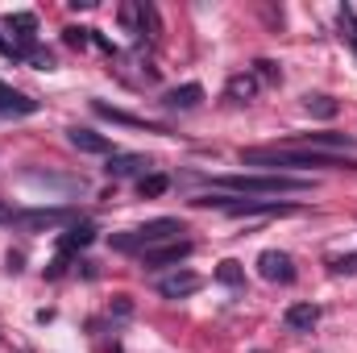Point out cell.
<instances>
[{
	"label": "cell",
	"mask_w": 357,
	"mask_h": 353,
	"mask_svg": "<svg viewBox=\"0 0 357 353\" xmlns=\"http://www.w3.org/2000/svg\"><path fill=\"white\" fill-rule=\"evenodd\" d=\"M245 167H354L341 154H320V150H295V146H270V150H241Z\"/></svg>",
	"instance_id": "6da1fadb"
},
{
	"label": "cell",
	"mask_w": 357,
	"mask_h": 353,
	"mask_svg": "<svg viewBox=\"0 0 357 353\" xmlns=\"http://www.w3.org/2000/svg\"><path fill=\"white\" fill-rule=\"evenodd\" d=\"M225 191L237 195H282V191H312V179L303 175H282V171H266V175H220L212 179Z\"/></svg>",
	"instance_id": "7a4b0ae2"
},
{
	"label": "cell",
	"mask_w": 357,
	"mask_h": 353,
	"mask_svg": "<svg viewBox=\"0 0 357 353\" xmlns=\"http://www.w3.org/2000/svg\"><path fill=\"white\" fill-rule=\"evenodd\" d=\"M178 233H183V225H178L175 216H158V220H150V225H142V229L112 233V250H116V254H146V250H154V246L178 241Z\"/></svg>",
	"instance_id": "3957f363"
},
{
	"label": "cell",
	"mask_w": 357,
	"mask_h": 353,
	"mask_svg": "<svg viewBox=\"0 0 357 353\" xmlns=\"http://www.w3.org/2000/svg\"><path fill=\"white\" fill-rule=\"evenodd\" d=\"M195 204L220 208L225 216H287V212H295L291 204H278V200H237V195H199Z\"/></svg>",
	"instance_id": "277c9868"
},
{
	"label": "cell",
	"mask_w": 357,
	"mask_h": 353,
	"mask_svg": "<svg viewBox=\"0 0 357 353\" xmlns=\"http://www.w3.org/2000/svg\"><path fill=\"white\" fill-rule=\"evenodd\" d=\"M4 29L13 33V59H29V50L38 46V17L33 13H8Z\"/></svg>",
	"instance_id": "5b68a950"
},
{
	"label": "cell",
	"mask_w": 357,
	"mask_h": 353,
	"mask_svg": "<svg viewBox=\"0 0 357 353\" xmlns=\"http://www.w3.org/2000/svg\"><path fill=\"white\" fill-rule=\"evenodd\" d=\"M71 220V208H29V212H17L13 225L17 229H29V233H42V229H59Z\"/></svg>",
	"instance_id": "8992f818"
},
{
	"label": "cell",
	"mask_w": 357,
	"mask_h": 353,
	"mask_svg": "<svg viewBox=\"0 0 357 353\" xmlns=\"http://www.w3.org/2000/svg\"><path fill=\"white\" fill-rule=\"evenodd\" d=\"M191 250H195V246L178 237V241H167V246H154V250H146V254H142V266H146V270L178 266V262H187V258H191Z\"/></svg>",
	"instance_id": "52a82bcc"
},
{
	"label": "cell",
	"mask_w": 357,
	"mask_h": 353,
	"mask_svg": "<svg viewBox=\"0 0 357 353\" xmlns=\"http://www.w3.org/2000/svg\"><path fill=\"white\" fill-rule=\"evenodd\" d=\"M258 274H262L266 283H295V262H291V254H282V250H262V254H258Z\"/></svg>",
	"instance_id": "ba28073f"
},
{
	"label": "cell",
	"mask_w": 357,
	"mask_h": 353,
	"mask_svg": "<svg viewBox=\"0 0 357 353\" xmlns=\"http://www.w3.org/2000/svg\"><path fill=\"white\" fill-rule=\"evenodd\" d=\"M199 287H204V278H199V274H191V270H175V274L158 278V295H167V299H183V295H195Z\"/></svg>",
	"instance_id": "9c48e42d"
},
{
	"label": "cell",
	"mask_w": 357,
	"mask_h": 353,
	"mask_svg": "<svg viewBox=\"0 0 357 353\" xmlns=\"http://www.w3.org/2000/svg\"><path fill=\"white\" fill-rule=\"evenodd\" d=\"M282 324H287L291 333H312V329L320 324V308H316V303H291V308L282 312Z\"/></svg>",
	"instance_id": "30bf717a"
},
{
	"label": "cell",
	"mask_w": 357,
	"mask_h": 353,
	"mask_svg": "<svg viewBox=\"0 0 357 353\" xmlns=\"http://www.w3.org/2000/svg\"><path fill=\"white\" fill-rule=\"evenodd\" d=\"M29 112H38V100L21 96L17 88H8L0 80V117H29Z\"/></svg>",
	"instance_id": "8fae6325"
},
{
	"label": "cell",
	"mask_w": 357,
	"mask_h": 353,
	"mask_svg": "<svg viewBox=\"0 0 357 353\" xmlns=\"http://www.w3.org/2000/svg\"><path fill=\"white\" fill-rule=\"evenodd\" d=\"M199 100H204V88H199V84H183V88H171L167 96H162V104H167V108H175V112L195 108Z\"/></svg>",
	"instance_id": "7c38bea8"
},
{
	"label": "cell",
	"mask_w": 357,
	"mask_h": 353,
	"mask_svg": "<svg viewBox=\"0 0 357 353\" xmlns=\"http://www.w3.org/2000/svg\"><path fill=\"white\" fill-rule=\"evenodd\" d=\"M67 142H71L75 150H84V154H108V150H112L108 137H100V133H91V129H67Z\"/></svg>",
	"instance_id": "4fadbf2b"
},
{
	"label": "cell",
	"mask_w": 357,
	"mask_h": 353,
	"mask_svg": "<svg viewBox=\"0 0 357 353\" xmlns=\"http://www.w3.org/2000/svg\"><path fill=\"white\" fill-rule=\"evenodd\" d=\"M96 241V225H75L71 233H63V254H75V250H84V246H91Z\"/></svg>",
	"instance_id": "5bb4252c"
},
{
	"label": "cell",
	"mask_w": 357,
	"mask_h": 353,
	"mask_svg": "<svg viewBox=\"0 0 357 353\" xmlns=\"http://www.w3.org/2000/svg\"><path fill=\"white\" fill-rule=\"evenodd\" d=\"M142 167H150V158H142V154H112L108 158V175H133V171H142Z\"/></svg>",
	"instance_id": "9a60e30c"
},
{
	"label": "cell",
	"mask_w": 357,
	"mask_h": 353,
	"mask_svg": "<svg viewBox=\"0 0 357 353\" xmlns=\"http://www.w3.org/2000/svg\"><path fill=\"white\" fill-rule=\"evenodd\" d=\"M100 117H108V121H116V125H137V129H146V133H162V129H154V125H146V121H137V117H129V112H121V108H108L104 100H96L91 104Z\"/></svg>",
	"instance_id": "2e32d148"
},
{
	"label": "cell",
	"mask_w": 357,
	"mask_h": 353,
	"mask_svg": "<svg viewBox=\"0 0 357 353\" xmlns=\"http://www.w3.org/2000/svg\"><path fill=\"white\" fill-rule=\"evenodd\" d=\"M303 108L312 117H320V121H333L337 117V100L333 96H303Z\"/></svg>",
	"instance_id": "e0dca14e"
},
{
	"label": "cell",
	"mask_w": 357,
	"mask_h": 353,
	"mask_svg": "<svg viewBox=\"0 0 357 353\" xmlns=\"http://www.w3.org/2000/svg\"><path fill=\"white\" fill-rule=\"evenodd\" d=\"M225 91H229L233 100H241V104H245V100H254V96H258V80H254V75H233Z\"/></svg>",
	"instance_id": "ac0fdd59"
},
{
	"label": "cell",
	"mask_w": 357,
	"mask_h": 353,
	"mask_svg": "<svg viewBox=\"0 0 357 353\" xmlns=\"http://www.w3.org/2000/svg\"><path fill=\"white\" fill-rule=\"evenodd\" d=\"M216 283H225V287H241V283H245V270H241V262L225 258V262L216 266Z\"/></svg>",
	"instance_id": "d6986e66"
},
{
	"label": "cell",
	"mask_w": 357,
	"mask_h": 353,
	"mask_svg": "<svg viewBox=\"0 0 357 353\" xmlns=\"http://www.w3.org/2000/svg\"><path fill=\"white\" fill-rule=\"evenodd\" d=\"M167 187H171V179H167V175H142V183H137L142 200H154V195H162Z\"/></svg>",
	"instance_id": "ffe728a7"
},
{
	"label": "cell",
	"mask_w": 357,
	"mask_h": 353,
	"mask_svg": "<svg viewBox=\"0 0 357 353\" xmlns=\"http://www.w3.org/2000/svg\"><path fill=\"white\" fill-rule=\"evenodd\" d=\"M254 80H258V84H278V80H282V71H278V63L258 59V63H254Z\"/></svg>",
	"instance_id": "44dd1931"
},
{
	"label": "cell",
	"mask_w": 357,
	"mask_h": 353,
	"mask_svg": "<svg viewBox=\"0 0 357 353\" xmlns=\"http://www.w3.org/2000/svg\"><path fill=\"white\" fill-rule=\"evenodd\" d=\"M63 42L67 46H75V50H84L91 42V29H84V25H71V29H63Z\"/></svg>",
	"instance_id": "7402d4cb"
},
{
	"label": "cell",
	"mask_w": 357,
	"mask_h": 353,
	"mask_svg": "<svg viewBox=\"0 0 357 353\" xmlns=\"http://www.w3.org/2000/svg\"><path fill=\"white\" fill-rule=\"evenodd\" d=\"M337 21H341V29L349 33V46L357 50V17H354V8H341V13H337Z\"/></svg>",
	"instance_id": "603a6c76"
},
{
	"label": "cell",
	"mask_w": 357,
	"mask_h": 353,
	"mask_svg": "<svg viewBox=\"0 0 357 353\" xmlns=\"http://www.w3.org/2000/svg\"><path fill=\"white\" fill-rule=\"evenodd\" d=\"M25 63H33V67H38V71H50V67H54V59H50V50H42V46H33V50H29V59H25Z\"/></svg>",
	"instance_id": "cb8c5ba5"
},
{
	"label": "cell",
	"mask_w": 357,
	"mask_h": 353,
	"mask_svg": "<svg viewBox=\"0 0 357 353\" xmlns=\"http://www.w3.org/2000/svg\"><path fill=\"white\" fill-rule=\"evenodd\" d=\"M333 270H337V274H354V270H357V254H345V258H337V262H333Z\"/></svg>",
	"instance_id": "d4e9b609"
},
{
	"label": "cell",
	"mask_w": 357,
	"mask_h": 353,
	"mask_svg": "<svg viewBox=\"0 0 357 353\" xmlns=\"http://www.w3.org/2000/svg\"><path fill=\"white\" fill-rule=\"evenodd\" d=\"M4 220H13V212H8V204L0 200V225H4Z\"/></svg>",
	"instance_id": "484cf974"
}]
</instances>
